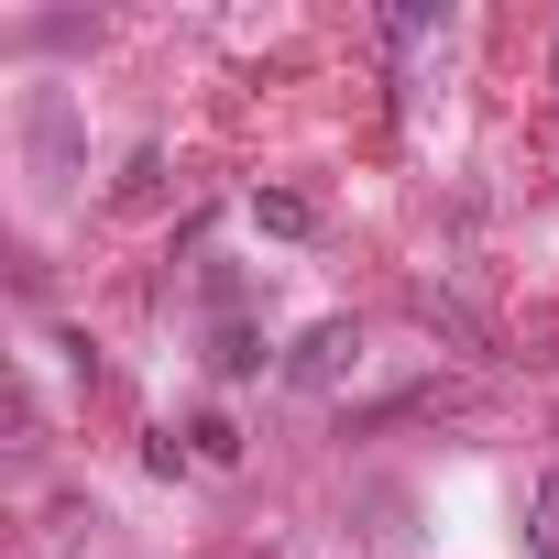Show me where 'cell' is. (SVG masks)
I'll return each instance as SVG.
<instances>
[{"mask_svg": "<svg viewBox=\"0 0 559 559\" xmlns=\"http://www.w3.org/2000/svg\"><path fill=\"white\" fill-rule=\"evenodd\" d=\"M417 319H428L439 341H461V352H483V308H472V297H450V286H428V297H417Z\"/></svg>", "mask_w": 559, "mask_h": 559, "instance_id": "3957f363", "label": "cell"}, {"mask_svg": "<svg viewBox=\"0 0 559 559\" xmlns=\"http://www.w3.org/2000/svg\"><path fill=\"white\" fill-rule=\"evenodd\" d=\"M252 219H263L274 241H308V230H319V198H308V187H263V198H252Z\"/></svg>", "mask_w": 559, "mask_h": 559, "instance_id": "7a4b0ae2", "label": "cell"}, {"mask_svg": "<svg viewBox=\"0 0 559 559\" xmlns=\"http://www.w3.org/2000/svg\"><path fill=\"white\" fill-rule=\"evenodd\" d=\"M526 548H537V559H559V472H548V483H537V504H526Z\"/></svg>", "mask_w": 559, "mask_h": 559, "instance_id": "277c9868", "label": "cell"}, {"mask_svg": "<svg viewBox=\"0 0 559 559\" xmlns=\"http://www.w3.org/2000/svg\"><path fill=\"white\" fill-rule=\"evenodd\" d=\"M352 352H362V330H352V319H319V330L297 341L286 384H341V373H352Z\"/></svg>", "mask_w": 559, "mask_h": 559, "instance_id": "6da1fadb", "label": "cell"}]
</instances>
